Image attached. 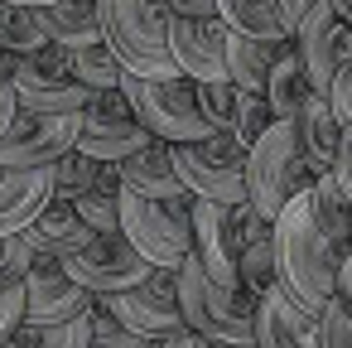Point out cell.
<instances>
[{
    "mask_svg": "<svg viewBox=\"0 0 352 348\" xmlns=\"http://www.w3.org/2000/svg\"><path fill=\"white\" fill-rule=\"evenodd\" d=\"M275 280L314 314L328 309L333 285H338V247L318 232L309 213V189L285 203L275 218Z\"/></svg>",
    "mask_w": 352,
    "mask_h": 348,
    "instance_id": "6da1fadb",
    "label": "cell"
},
{
    "mask_svg": "<svg viewBox=\"0 0 352 348\" xmlns=\"http://www.w3.org/2000/svg\"><path fill=\"white\" fill-rule=\"evenodd\" d=\"M102 44L116 63L135 78H169L179 73L169 59V15L150 0H97Z\"/></svg>",
    "mask_w": 352,
    "mask_h": 348,
    "instance_id": "7a4b0ae2",
    "label": "cell"
},
{
    "mask_svg": "<svg viewBox=\"0 0 352 348\" xmlns=\"http://www.w3.org/2000/svg\"><path fill=\"white\" fill-rule=\"evenodd\" d=\"M121 92L135 112V121L164 141V145H198L212 136L203 107H198V88L184 78V73H169V78H135L126 73L121 78Z\"/></svg>",
    "mask_w": 352,
    "mask_h": 348,
    "instance_id": "3957f363",
    "label": "cell"
},
{
    "mask_svg": "<svg viewBox=\"0 0 352 348\" xmlns=\"http://www.w3.org/2000/svg\"><path fill=\"white\" fill-rule=\"evenodd\" d=\"M179 309H184V329L212 338L217 348L256 343V295L208 280L193 256L179 266Z\"/></svg>",
    "mask_w": 352,
    "mask_h": 348,
    "instance_id": "277c9868",
    "label": "cell"
},
{
    "mask_svg": "<svg viewBox=\"0 0 352 348\" xmlns=\"http://www.w3.org/2000/svg\"><path fill=\"white\" fill-rule=\"evenodd\" d=\"M121 232L155 271H179L193 252V198L160 203L135 189H121Z\"/></svg>",
    "mask_w": 352,
    "mask_h": 348,
    "instance_id": "5b68a950",
    "label": "cell"
},
{
    "mask_svg": "<svg viewBox=\"0 0 352 348\" xmlns=\"http://www.w3.org/2000/svg\"><path fill=\"white\" fill-rule=\"evenodd\" d=\"M314 184L304 155H299V141H294V126L289 121H275L251 150H246V198L275 223L285 213L289 198H299L304 189Z\"/></svg>",
    "mask_w": 352,
    "mask_h": 348,
    "instance_id": "8992f818",
    "label": "cell"
},
{
    "mask_svg": "<svg viewBox=\"0 0 352 348\" xmlns=\"http://www.w3.org/2000/svg\"><path fill=\"white\" fill-rule=\"evenodd\" d=\"M169 155L193 198L227 203V208L246 198V145L232 131H212L198 145H169Z\"/></svg>",
    "mask_w": 352,
    "mask_h": 348,
    "instance_id": "52a82bcc",
    "label": "cell"
},
{
    "mask_svg": "<svg viewBox=\"0 0 352 348\" xmlns=\"http://www.w3.org/2000/svg\"><path fill=\"white\" fill-rule=\"evenodd\" d=\"M82 112H25L10 121L0 141V170H54L63 155L78 150Z\"/></svg>",
    "mask_w": 352,
    "mask_h": 348,
    "instance_id": "ba28073f",
    "label": "cell"
},
{
    "mask_svg": "<svg viewBox=\"0 0 352 348\" xmlns=\"http://www.w3.org/2000/svg\"><path fill=\"white\" fill-rule=\"evenodd\" d=\"M10 88H15L25 112H82L92 102V92L73 78V49H63V44L25 54L15 63Z\"/></svg>",
    "mask_w": 352,
    "mask_h": 348,
    "instance_id": "9c48e42d",
    "label": "cell"
},
{
    "mask_svg": "<svg viewBox=\"0 0 352 348\" xmlns=\"http://www.w3.org/2000/svg\"><path fill=\"white\" fill-rule=\"evenodd\" d=\"M97 305L107 314H116L131 334L160 343L169 334L184 329V309H179V271H150L140 285L116 290V295H97Z\"/></svg>",
    "mask_w": 352,
    "mask_h": 348,
    "instance_id": "30bf717a",
    "label": "cell"
},
{
    "mask_svg": "<svg viewBox=\"0 0 352 348\" xmlns=\"http://www.w3.org/2000/svg\"><path fill=\"white\" fill-rule=\"evenodd\" d=\"M150 141L155 136L135 121V112H131V102H126L121 88L92 92V102L82 107V136H78V150L82 155H92L102 165H121L126 155L145 150Z\"/></svg>",
    "mask_w": 352,
    "mask_h": 348,
    "instance_id": "8fae6325",
    "label": "cell"
},
{
    "mask_svg": "<svg viewBox=\"0 0 352 348\" xmlns=\"http://www.w3.org/2000/svg\"><path fill=\"white\" fill-rule=\"evenodd\" d=\"M289 39H294V54H299V63H304V73H309L314 92L328 97L333 78L352 63V25L328 6V0H318V6L294 25Z\"/></svg>",
    "mask_w": 352,
    "mask_h": 348,
    "instance_id": "7c38bea8",
    "label": "cell"
},
{
    "mask_svg": "<svg viewBox=\"0 0 352 348\" xmlns=\"http://www.w3.org/2000/svg\"><path fill=\"white\" fill-rule=\"evenodd\" d=\"M97 305V295L87 285H78L68 276V266L58 256H44L34 252V266H30V280H25V324H73V319H87Z\"/></svg>",
    "mask_w": 352,
    "mask_h": 348,
    "instance_id": "4fadbf2b",
    "label": "cell"
},
{
    "mask_svg": "<svg viewBox=\"0 0 352 348\" xmlns=\"http://www.w3.org/2000/svg\"><path fill=\"white\" fill-rule=\"evenodd\" d=\"M68 266V276L78 280V285H87L92 295H116V290H131V285H140L155 266L126 242V232H97L78 256H68L63 261Z\"/></svg>",
    "mask_w": 352,
    "mask_h": 348,
    "instance_id": "5bb4252c",
    "label": "cell"
},
{
    "mask_svg": "<svg viewBox=\"0 0 352 348\" xmlns=\"http://www.w3.org/2000/svg\"><path fill=\"white\" fill-rule=\"evenodd\" d=\"M169 59L188 83L227 78V25L222 20H179V15H169Z\"/></svg>",
    "mask_w": 352,
    "mask_h": 348,
    "instance_id": "9a60e30c",
    "label": "cell"
},
{
    "mask_svg": "<svg viewBox=\"0 0 352 348\" xmlns=\"http://www.w3.org/2000/svg\"><path fill=\"white\" fill-rule=\"evenodd\" d=\"M256 348H323L318 314L304 309L280 280L256 300Z\"/></svg>",
    "mask_w": 352,
    "mask_h": 348,
    "instance_id": "2e32d148",
    "label": "cell"
},
{
    "mask_svg": "<svg viewBox=\"0 0 352 348\" xmlns=\"http://www.w3.org/2000/svg\"><path fill=\"white\" fill-rule=\"evenodd\" d=\"M208 280L227 285V290H241V276H236V247H232V232H227V203H208V198H193V252H188Z\"/></svg>",
    "mask_w": 352,
    "mask_h": 348,
    "instance_id": "e0dca14e",
    "label": "cell"
},
{
    "mask_svg": "<svg viewBox=\"0 0 352 348\" xmlns=\"http://www.w3.org/2000/svg\"><path fill=\"white\" fill-rule=\"evenodd\" d=\"M54 198V170H0V237L30 232Z\"/></svg>",
    "mask_w": 352,
    "mask_h": 348,
    "instance_id": "ac0fdd59",
    "label": "cell"
},
{
    "mask_svg": "<svg viewBox=\"0 0 352 348\" xmlns=\"http://www.w3.org/2000/svg\"><path fill=\"white\" fill-rule=\"evenodd\" d=\"M289 126H294V141H299V155H304L309 174H314V179L328 174L333 160H338V141H342V121H338L333 102H328L323 92H314V97L299 107V116H294Z\"/></svg>",
    "mask_w": 352,
    "mask_h": 348,
    "instance_id": "d6986e66",
    "label": "cell"
},
{
    "mask_svg": "<svg viewBox=\"0 0 352 348\" xmlns=\"http://www.w3.org/2000/svg\"><path fill=\"white\" fill-rule=\"evenodd\" d=\"M116 170H121V189H135V194H145V198H160V203H169V198H193V194L184 189V179H179L174 155H169L164 141H150L145 150L126 155Z\"/></svg>",
    "mask_w": 352,
    "mask_h": 348,
    "instance_id": "ffe728a7",
    "label": "cell"
},
{
    "mask_svg": "<svg viewBox=\"0 0 352 348\" xmlns=\"http://www.w3.org/2000/svg\"><path fill=\"white\" fill-rule=\"evenodd\" d=\"M30 247L34 252H44V256H58V261H68V256H78L97 232L78 218V208L73 203H63V198H49V208L30 223Z\"/></svg>",
    "mask_w": 352,
    "mask_h": 348,
    "instance_id": "44dd1931",
    "label": "cell"
},
{
    "mask_svg": "<svg viewBox=\"0 0 352 348\" xmlns=\"http://www.w3.org/2000/svg\"><path fill=\"white\" fill-rule=\"evenodd\" d=\"M309 213H314L318 232L338 247V256L352 252V198L342 194V184L333 179V170L309 184Z\"/></svg>",
    "mask_w": 352,
    "mask_h": 348,
    "instance_id": "7402d4cb",
    "label": "cell"
},
{
    "mask_svg": "<svg viewBox=\"0 0 352 348\" xmlns=\"http://www.w3.org/2000/svg\"><path fill=\"white\" fill-rule=\"evenodd\" d=\"M217 20L232 34H246V39H261V44H275V49L289 44V30L275 10V0H217Z\"/></svg>",
    "mask_w": 352,
    "mask_h": 348,
    "instance_id": "603a6c76",
    "label": "cell"
},
{
    "mask_svg": "<svg viewBox=\"0 0 352 348\" xmlns=\"http://www.w3.org/2000/svg\"><path fill=\"white\" fill-rule=\"evenodd\" d=\"M289 44H294V39H289ZM289 44H285V49H289ZM275 59H280L275 44H261V39H246V34H232V30H227V78H232L241 92H265Z\"/></svg>",
    "mask_w": 352,
    "mask_h": 348,
    "instance_id": "cb8c5ba5",
    "label": "cell"
},
{
    "mask_svg": "<svg viewBox=\"0 0 352 348\" xmlns=\"http://www.w3.org/2000/svg\"><path fill=\"white\" fill-rule=\"evenodd\" d=\"M309 97H314V83H309V73H304L299 54H294V44H289V49H280V59H275V68H270L265 102H270L275 121H294V116H299V107H304Z\"/></svg>",
    "mask_w": 352,
    "mask_h": 348,
    "instance_id": "d4e9b609",
    "label": "cell"
},
{
    "mask_svg": "<svg viewBox=\"0 0 352 348\" xmlns=\"http://www.w3.org/2000/svg\"><path fill=\"white\" fill-rule=\"evenodd\" d=\"M97 189H121V170L116 165H102V160H92L82 150H73V155H63L54 165V198L73 203V198L97 194Z\"/></svg>",
    "mask_w": 352,
    "mask_h": 348,
    "instance_id": "484cf974",
    "label": "cell"
},
{
    "mask_svg": "<svg viewBox=\"0 0 352 348\" xmlns=\"http://www.w3.org/2000/svg\"><path fill=\"white\" fill-rule=\"evenodd\" d=\"M49 34L63 49H92L102 44V20H97V0H54L44 6Z\"/></svg>",
    "mask_w": 352,
    "mask_h": 348,
    "instance_id": "4316f807",
    "label": "cell"
},
{
    "mask_svg": "<svg viewBox=\"0 0 352 348\" xmlns=\"http://www.w3.org/2000/svg\"><path fill=\"white\" fill-rule=\"evenodd\" d=\"M54 34H49V20L44 10H25V6H0V49L25 59V54H39L49 49Z\"/></svg>",
    "mask_w": 352,
    "mask_h": 348,
    "instance_id": "83f0119b",
    "label": "cell"
},
{
    "mask_svg": "<svg viewBox=\"0 0 352 348\" xmlns=\"http://www.w3.org/2000/svg\"><path fill=\"white\" fill-rule=\"evenodd\" d=\"M73 78L87 92H111V88H121L126 68L116 63V54L107 44H92V49H73Z\"/></svg>",
    "mask_w": 352,
    "mask_h": 348,
    "instance_id": "f1b7e54d",
    "label": "cell"
},
{
    "mask_svg": "<svg viewBox=\"0 0 352 348\" xmlns=\"http://www.w3.org/2000/svg\"><path fill=\"white\" fill-rule=\"evenodd\" d=\"M236 276H241V290L256 295V300L275 285V227H270L265 237H256L251 247H241V256H236Z\"/></svg>",
    "mask_w": 352,
    "mask_h": 348,
    "instance_id": "f546056e",
    "label": "cell"
},
{
    "mask_svg": "<svg viewBox=\"0 0 352 348\" xmlns=\"http://www.w3.org/2000/svg\"><path fill=\"white\" fill-rule=\"evenodd\" d=\"M15 348H92V324L87 319H73V324H20Z\"/></svg>",
    "mask_w": 352,
    "mask_h": 348,
    "instance_id": "4dcf8cb0",
    "label": "cell"
},
{
    "mask_svg": "<svg viewBox=\"0 0 352 348\" xmlns=\"http://www.w3.org/2000/svg\"><path fill=\"white\" fill-rule=\"evenodd\" d=\"M193 88H198V107H203L208 126H212V131H232V126H236V97H241V88H236L232 78L193 83Z\"/></svg>",
    "mask_w": 352,
    "mask_h": 348,
    "instance_id": "1f68e13d",
    "label": "cell"
},
{
    "mask_svg": "<svg viewBox=\"0 0 352 348\" xmlns=\"http://www.w3.org/2000/svg\"><path fill=\"white\" fill-rule=\"evenodd\" d=\"M270 126H275V112H270L265 92H241V97H236V126H232V136L251 150Z\"/></svg>",
    "mask_w": 352,
    "mask_h": 348,
    "instance_id": "d6a6232c",
    "label": "cell"
},
{
    "mask_svg": "<svg viewBox=\"0 0 352 348\" xmlns=\"http://www.w3.org/2000/svg\"><path fill=\"white\" fill-rule=\"evenodd\" d=\"M78 218L92 227V232H121V189H97V194H82L73 198Z\"/></svg>",
    "mask_w": 352,
    "mask_h": 348,
    "instance_id": "836d02e7",
    "label": "cell"
},
{
    "mask_svg": "<svg viewBox=\"0 0 352 348\" xmlns=\"http://www.w3.org/2000/svg\"><path fill=\"white\" fill-rule=\"evenodd\" d=\"M30 266H34V247L25 232L0 237V290H20L30 280Z\"/></svg>",
    "mask_w": 352,
    "mask_h": 348,
    "instance_id": "e575fe53",
    "label": "cell"
},
{
    "mask_svg": "<svg viewBox=\"0 0 352 348\" xmlns=\"http://www.w3.org/2000/svg\"><path fill=\"white\" fill-rule=\"evenodd\" d=\"M87 324H92V348H150V338L131 334V329H126L116 314H107L102 305H92Z\"/></svg>",
    "mask_w": 352,
    "mask_h": 348,
    "instance_id": "d590c367",
    "label": "cell"
},
{
    "mask_svg": "<svg viewBox=\"0 0 352 348\" xmlns=\"http://www.w3.org/2000/svg\"><path fill=\"white\" fill-rule=\"evenodd\" d=\"M318 338L323 348H352V309L328 300V309L318 314Z\"/></svg>",
    "mask_w": 352,
    "mask_h": 348,
    "instance_id": "8d00e7d4",
    "label": "cell"
},
{
    "mask_svg": "<svg viewBox=\"0 0 352 348\" xmlns=\"http://www.w3.org/2000/svg\"><path fill=\"white\" fill-rule=\"evenodd\" d=\"M20 324H25V285L20 290H0V343H10Z\"/></svg>",
    "mask_w": 352,
    "mask_h": 348,
    "instance_id": "74e56055",
    "label": "cell"
},
{
    "mask_svg": "<svg viewBox=\"0 0 352 348\" xmlns=\"http://www.w3.org/2000/svg\"><path fill=\"white\" fill-rule=\"evenodd\" d=\"M160 10L179 20H217V0H160Z\"/></svg>",
    "mask_w": 352,
    "mask_h": 348,
    "instance_id": "f35d334b",
    "label": "cell"
},
{
    "mask_svg": "<svg viewBox=\"0 0 352 348\" xmlns=\"http://www.w3.org/2000/svg\"><path fill=\"white\" fill-rule=\"evenodd\" d=\"M328 102H333V112H338V121L347 126L352 121V63L333 78V88H328Z\"/></svg>",
    "mask_w": 352,
    "mask_h": 348,
    "instance_id": "ab89813d",
    "label": "cell"
},
{
    "mask_svg": "<svg viewBox=\"0 0 352 348\" xmlns=\"http://www.w3.org/2000/svg\"><path fill=\"white\" fill-rule=\"evenodd\" d=\"M333 179L342 184V194L352 198V121L342 126V141H338V160H333Z\"/></svg>",
    "mask_w": 352,
    "mask_h": 348,
    "instance_id": "60d3db41",
    "label": "cell"
},
{
    "mask_svg": "<svg viewBox=\"0 0 352 348\" xmlns=\"http://www.w3.org/2000/svg\"><path fill=\"white\" fill-rule=\"evenodd\" d=\"M333 300L352 309V252L338 256V285H333Z\"/></svg>",
    "mask_w": 352,
    "mask_h": 348,
    "instance_id": "b9f144b4",
    "label": "cell"
},
{
    "mask_svg": "<svg viewBox=\"0 0 352 348\" xmlns=\"http://www.w3.org/2000/svg\"><path fill=\"white\" fill-rule=\"evenodd\" d=\"M314 6H318V0H275V10H280V20H285V30H289V34H294V25H299Z\"/></svg>",
    "mask_w": 352,
    "mask_h": 348,
    "instance_id": "7bdbcfd3",
    "label": "cell"
},
{
    "mask_svg": "<svg viewBox=\"0 0 352 348\" xmlns=\"http://www.w3.org/2000/svg\"><path fill=\"white\" fill-rule=\"evenodd\" d=\"M15 116H20V97H15V88L6 83V88H0V141H6V131H10Z\"/></svg>",
    "mask_w": 352,
    "mask_h": 348,
    "instance_id": "ee69618b",
    "label": "cell"
},
{
    "mask_svg": "<svg viewBox=\"0 0 352 348\" xmlns=\"http://www.w3.org/2000/svg\"><path fill=\"white\" fill-rule=\"evenodd\" d=\"M160 348H217V343H212V338H203V334H193V329H179V334L160 338Z\"/></svg>",
    "mask_w": 352,
    "mask_h": 348,
    "instance_id": "f6af8a7d",
    "label": "cell"
},
{
    "mask_svg": "<svg viewBox=\"0 0 352 348\" xmlns=\"http://www.w3.org/2000/svg\"><path fill=\"white\" fill-rule=\"evenodd\" d=\"M0 6H25V10H44V6H54V0H0Z\"/></svg>",
    "mask_w": 352,
    "mask_h": 348,
    "instance_id": "bcb514c9",
    "label": "cell"
},
{
    "mask_svg": "<svg viewBox=\"0 0 352 348\" xmlns=\"http://www.w3.org/2000/svg\"><path fill=\"white\" fill-rule=\"evenodd\" d=\"M328 6H333V10H338V15H342V20L352 25V0H328Z\"/></svg>",
    "mask_w": 352,
    "mask_h": 348,
    "instance_id": "7dc6e473",
    "label": "cell"
},
{
    "mask_svg": "<svg viewBox=\"0 0 352 348\" xmlns=\"http://www.w3.org/2000/svg\"><path fill=\"white\" fill-rule=\"evenodd\" d=\"M232 348H256V343H232Z\"/></svg>",
    "mask_w": 352,
    "mask_h": 348,
    "instance_id": "c3c4849f",
    "label": "cell"
},
{
    "mask_svg": "<svg viewBox=\"0 0 352 348\" xmlns=\"http://www.w3.org/2000/svg\"><path fill=\"white\" fill-rule=\"evenodd\" d=\"M0 348H15V343H0Z\"/></svg>",
    "mask_w": 352,
    "mask_h": 348,
    "instance_id": "681fc988",
    "label": "cell"
},
{
    "mask_svg": "<svg viewBox=\"0 0 352 348\" xmlns=\"http://www.w3.org/2000/svg\"><path fill=\"white\" fill-rule=\"evenodd\" d=\"M150 6H160V0H150Z\"/></svg>",
    "mask_w": 352,
    "mask_h": 348,
    "instance_id": "f907efd6",
    "label": "cell"
},
{
    "mask_svg": "<svg viewBox=\"0 0 352 348\" xmlns=\"http://www.w3.org/2000/svg\"><path fill=\"white\" fill-rule=\"evenodd\" d=\"M150 348H160V343H150Z\"/></svg>",
    "mask_w": 352,
    "mask_h": 348,
    "instance_id": "816d5d0a",
    "label": "cell"
}]
</instances>
